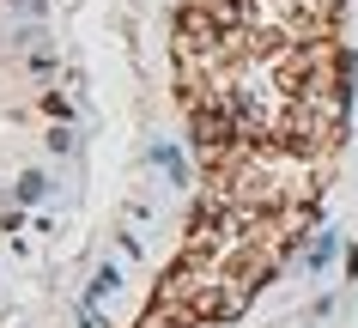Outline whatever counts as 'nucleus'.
<instances>
[{
    "mask_svg": "<svg viewBox=\"0 0 358 328\" xmlns=\"http://www.w3.org/2000/svg\"><path fill=\"white\" fill-rule=\"evenodd\" d=\"M19 6H37V0H19Z\"/></svg>",
    "mask_w": 358,
    "mask_h": 328,
    "instance_id": "39448f33",
    "label": "nucleus"
},
{
    "mask_svg": "<svg viewBox=\"0 0 358 328\" xmlns=\"http://www.w3.org/2000/svg\"><path fill=\"white\" fill-rule=\"evenodd\" d=\"M43 189H49V183H43V176H37V171H24V176H19V201H37V194H43Z\"/></svg>",
    "mask_w": 358,
    "mask_h": 328,
    "instance_id": "20e7f679",
    "label": "nucleus"
},
{
    "mask_svg": "<svg viewBox=\"0 0 358 328\" xmlns=\"http://www.w3.org/2000/svg\"><path fill=\"white\" fill-rule=\"evenodd\" d=\"M152 158L164 164V176H170V183H176V189L189 183V171H182V158H176V146H158V152H152Z\"/></svg>",
    "mask_w": 358,
    "mask_h": 328,
    "instance_id": "7ed1b4c3",
    "label": "nucleus"
},
{
    "mask_svg": "<svg viewBox=\"0 0 358 328\" xmlns=\"http://www.w3.org/2000/svg\"><path fill=\"white\" fill-rule=\"evenodd\" d=\"M115 286H122V273H115L110 262H103V268L92 273V286H85V304H79V310H97V304H103V298H110Z\"/></svg>",
    "mask_w": 358,
    "mask_h": 328,
    "instance_id": "f257e3e1",
    "label": "nucleus"
},
{
    "mask_svg": "<svg viewBox=\"0 0 358 328\" xmlns=\"http://www.w3.org/2000/svg\"><path fill=\"white\" fill-rule=\"evenodd\" d=\"M328 262H334V231H322L316 243H310V255H303V268H310V273H322Z\"/></svg>",
    "mask_w": 358,
    "mask_h": 328,
    "instance_id": "f03ea898",
    "label": "nucleus"
}]
</instances>
